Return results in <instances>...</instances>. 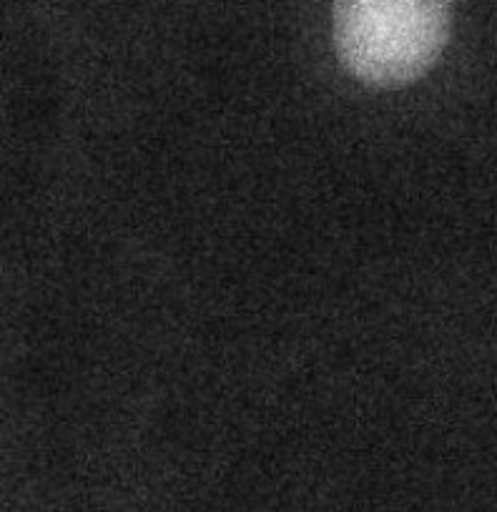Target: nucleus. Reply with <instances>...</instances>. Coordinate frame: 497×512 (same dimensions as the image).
Here are the masks:
<instances>
[{"label":"nucleus","mask_w":497,"mask_h":512,"mask_svg":"<svg viewBox=\"0 0 497 512\" xmlns=\"http://www.w3.org/2000/svg\"><path fill=\"white\" fill-rule=\"evenodd\" d=\"M450 28L452 0H332L339 61L377 88L425 76L445 51Z\"/></svg>","instance_id":"obj_1"}]
</instances>
